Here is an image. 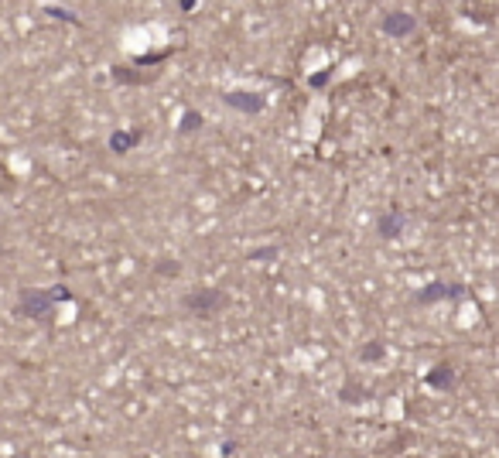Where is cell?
<instances>
[{
  "instance_id": "9c48e42d",
  "label": "cell",
  "mask_w": 499,
  "mask_h": 458,
  "mask_svg": "<svg viewBox=\"0 0 499 458\" xmlns=\"http://www.w3.org/2000/svg\"><path fill=\"white\" fill-rule=\"evenodd\" d=\"M199 127H202V113L185 110V117H182V124H178V130H182V133H192V130H199Z\"/></svg>"
},
{
  "instance_id": "5b68a950",
  "label": "cell",
  "mask_w": 499,
  "mask_h": 458,
  "mask_svg": "<svg viewBox=\"0 0 499 458\" xmlns=\"http://www.w3.org/2000/svg\"><path fill=\"white\" fill-rule=\"evenodd\" d=\"M222 100H226V106H233V110H239V113H260L263 110L260 93H239V89H233V93H226Z\"/></svg>"
},
{
  "instance_id": "ba28073f",
  "label": "cell",
  "mask_w": 499,
  "mask_h": 458,
  "mask_svg": "<svg viewBox=\"0 0 499 458\" xmlns=\"http://www.w3.org/2000/svg\"><path fill=\"white\" fill-rule=\"evenodd\" d=\"M451 383H455L451 366H434V369L427 373V386H434V390H451Z\"/></svg>"
},
{
  "instance_id": "8fae6325",
  "label": "cell",
  "mask_w": 499,
  "mask_h": 458,
  "mask_svg": "<svg viewBox=\"0 0 499 458\" xmlns=\"http://www.w3.org/2000/svg\"><path fill=\"white\" fill-rule=\"evenodd\" d=\"M383 356V346L380 342H369V349H363V359H380Z\"/></svg>"
},
{
  "instance_id": "8992f818",
  "label": "cell",
  "mask_w": 499,
  "mask_h": 458,
  "mask_svg": "<svg viewBox=\"0 0 499 458\" xmlns=\"http://www.w3.org/2000/svg\"><path fill=\"white\" fill-rule=\"evenodd\" d=\"M404 226H407V216H404L400 209H390L387 216H380V219H376L380 236H387V240H397V236L404 233Z\"/></svg>"
},
{
  "instance_id": "52a82bcc",
  "label": "cell",
  "mask_w": 499,
  "mask_h": 458,
  "mask_svg": "<svg viewBox=\"0 0 499 458\" xmlns=\"http://www.w3.org/2000/svg\"><path fill=\"white\" fill-rule=\"evenodd\" d=\"M140 140H144V133H140V130H117V133L109 137V151L113 154H131Z\"/></svg>"
},
{
  "instance_id": "7a4b0ae2",
  "label": "cell",
  "mask_w": 499,
  "mask_h": 458,
  "mask_svg": "<svg viewBox=\"0 0 499 458\" xmlns=\"http://www.w3.org/2000/svg\"><path fill=\"white\" fill-rule=\"evenodd\" d=\"M21 318H34V322H48L55 315V301L48 291H31V287H25L21 291V301H18V308H14Z\"/></svg>"
},
{
  "instance_id": "30bf717a",
  "label": "cell",
  "mask_w": 499,
  "mask_h": 458,
  "mask_svg": "<svg viewBox=\"0 0 499 458\" xmlns=\"http://www.w3.org/2000/svg\"><path fill=\"white\" fill-rule=\"evenodd\" d=\"M277 256H281V247H260L250 254V260H277Z\"/></svg>"
},
{
  "instance_id": "4fadbf2b",
  "label": "cell",
  "mask_w": 499,
  "mask_h": 458,
  "mask_svg": "<svg viewBox=\"0 0 499 458\" xmlns=\"http://www.w3.org/2000/svg\"><path fill=\"white\" fill-rule=\"evenodd\" d=\"M325 82H328V72H318V76L312 79V86H325Z\"/></svg>"
},
{
  "instance_id": "3957f363",
  "label": "cell",
  "mask_w": 499,
  "mask_h": 458,
  "mask_svg": "<svg viewBox=\"0 0 499 458\" xmlns=\"http://www.w3.org/2000/svg\"><path fill=\"white\" fill-rule=\"evenodd\" d=\"M465 291V284H445V280H434L427 284L418 294V305H431V301H441V298H458Z\"/></svg>"
},
{
  "instance_id": "277c9868",
  "label": "cell",
  "mask_w": 499,
  "mask_h": 458,
  "mask_svg": "<svg viewBox=\"0 0 499 458\" xmlns=\"http://www.w3.org/2000/svg\"><path fill=\"white\" fill-rule=\"evenodd\" d=\"M383 31H387L390 38H407V34L418 31V18H411V14H404V11H394V14H387Z\"/></svg>"
},
{
  "instance_id": "7c38bea8",
  "label": "cell",
  "mask_w": 499,
  "mask_h": 458,
  "mask_svg": "<svg viewBox=\"0 0 499 458\" xmlns=\"http://www.w3.org/2000/svg\"><path fill=\"white\" fill-rule=\"evenodd\" d=\"M45 11H48V14H55V18H62V21H72V25H76V18H72L69 11H58V7H45Z\"/></svg>"
},
{
  "instance_id": "6da1fadb",
  "label": "cell",
  "mask_w": 499,
  "mask_h": 458,
  "mask_svg": "<svg viewBox=\"0 0 499 458\" xmlns=\"http://www.w3.org/2000/svg\"><path fill=\"white\" fill-rule=\"evenodd\" d=\"M182 305L192 311V315H199V318H215L222 308L229 305V298L222 294V291H215V287H202V291H192V294H185Z\"/></svg>"
}]
</instances>
